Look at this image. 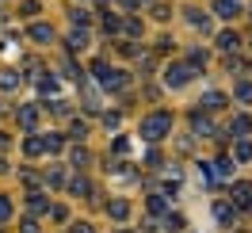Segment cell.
<instances>
[{"label":"cell","instance_id":"9","mask_svg":"<svg viewBox=\"0 0 252 233\" xmlns=\"http://www.w3.org/2000/svg\"><path fill=\"white\" fill-rule=\"evenodd\" d=\"M199 107H203V111H221V107H225V96H221V92H206Z\"/></svg>","mask_w":252,"mask_h":233},{"label":"cell","instance_id":"23","mask_svg":"<svg viewBox=\"0 0 252 233\" xmlns=\"http://www.w3.org/2000/svg\"><path fill=\"white\" fill-rule=\"evenodd\" d=\"M80 46H88V34H84V31H73V34H69V50H80Z\"/></svg>","mask_w":252,"mask_h":233},{"label":"cell","instance_id":"25","mask_svg":"<svg viewBox=\"0 0 252 233\" xmlns=\"http://www.w3.org/2000/svg\"><path fill=\"white\" fill-rule=\"evenodd\" d=\"M8 218H12V199L0 195V222H8Z\"/></svg>","mask_w":252,"mask_h":233},{"label":"cell","instance_id":"30","mask_svg":"<svg viewBox=\"0 0 252 233\" xmlns=\"http://www.w3.org/2000/svg\"><path fill=\"white\" fill-rule=\"evenodd\" d=\"M46 180H50V184H62V180H65V176H62V165H58V168H50Z\"/></svg>","mask_w":252,"mask_h":233},{"label":"cell","instance_id":"27","mask_svg":"<svg viewBox=\"0 0 252 233\" xmlns=\"http://www.w3.org/2000/svg\"><path fill=\"white\" fill-rule=\"evenodd\" d=\"M73 165H77V168H84V165H88V149H73Z\"/></svg>","mask_w":252,"mask_h":233},{"label":"cell","instance_id":"35","mask_svg":"<svg viewBox=\"0 0 252 233\" xmlns=\"http://www.w3.org/2000/svg\"><path fill=\"white\" fill-rule=\"evenodd\" d=\"M0 172H8V165H4V161H0Z\"/></svg>","mask_w":252,"mask_h":233},{"label":"cell","instance_id":"4","mask_svg":"<svg viewBox=\"0 0 252 233\" xmlns=\"http://www.w3.org/2000/svg\"><path fill=\"white\" fill-rule=\"evenodd\" d=\"M214 16L237 19V16H241V0H214Z\"/></svg>","mask_w":252,"mask_h":233},{"label":"cell","instance_id":"10","mask_svg":"<svg viewBox=\"0 0 252 233\" xmlns=\"http://www.w3.org/2000/svg\"><path fill=\"white\" fill-rule=\"evenodd\" d=\"M34 123H38V107H19V126L34 130Z\"/></svg>","mask_w":252,"mask_h":233},{"label":"cell","instance_id":"7","mask_svg":"<svg viewBox=\"0 0 252 233\" xmlns=\"http://www.w3.org/2000/svg\"><path fill=\"white\" fill-rule=\"evenodd\" d=\"M191 130H195V134H214V123L206 119L203 111H195V115H191Z\"/></svg>","mask_w":252,"mask_h":233},{"label":"cell","instance_id":"18","mask_svg":"<svg viewBox=\"0 0 252 233\" xmlns=\"http://www.w3.org/2000/svg\"><path fill=\"white\" fill-rule=\"evenodd\" d=\"M69 191H73V195H92V184H88L84 176H77V180L69 184Z\"/></svg>","mask_w":252,"mask_h":233},{"label":"cell","instance_id":"24","mask_svg":"<svg viewBox=\"0 0 252 233\" xmlns=\"http://www.w3.org/2000/svg\"><path fill=\"white\" fill-rule=\"evenodd\" d=\"M237 100H241V103H252V84H249V80L237 84Z\"/></svg>","mask_w":252,"mask_h":233},{"label":"cell","instance_id":"29","mask_svg":"<svg viewBox=\"0 0 252 233\" xmlns=\"http://www.w3.org/2000/svg\"><path fill=\"white\" fill-rule=\"evenodd\" d=\"M88 19H92V16H88V12H80V8L73 12V23H77V27H88Z\"/></svg>","mask_w":252,"mask_h":233},{"label":"cell","instance_id":"22","mask_svg":"<svg viewBox=\"0 0 252 233\" xmlns=\"http://www.w3.org/2000/svg\"><path fill=\"white\" fill-rule=\"evenodd\" d=\"M38 92H42V96H58V80H54V77H42V80H38Z\"/></svg>","mask_w":252,"mask_h":233},{"label":"cell","instance_id":"36","mask_svg":"<svg viewBox=\"0 0 252 233\" xmlns=\"http://www.w3.org/2000/svg\"><path fill=\"white\" fill-rule=\"evenodd\" d=\"M115 233H126V230H115Z\"/></svg>","mask_w":252,"mask_h":233},{"label":"cell","instance_id":"1","mask_svg":"<svg viewBox=\"0 0 252 233\" xmlns=\"http://www.w3.org/2000/svg\"><path fill=\"white\" fill-rule=\"evenodd\" d=\"M168 130H172V115L168 111H153V115L142 119V138L145 141H160Z\"/></svg>","mask_w":252,"mask_h":233},{"label":"cell","instance_id":"8","mask_svg":"<svg viewBox=\"0 0 252 233\" xmlns=\"http://www.w3.org/2000/svg\"><path fill=\"white\" fill-rule=\"evenodd\" d=\"M214 214H218L221 226H229V222H237V206H233V202H218V206H214Z\"/></svg>","mask_w":252,"mask_h":233},{"label":"cell","instance_id":"11","mask_svg":"<svg viewBox=\"0 0 252 233\" xmlns=\"http://www.w3.org/2000/svg\"><path fill=\"white\" fill-rule=\"evenodd\" d=\"M233 161H252V141H249V138H237V149H233Z\"/></svg>","mask_w":252,"mask_h":233},{"label":"cell","instance_id":"16","mask_svg":"<svg viewBox=\"0 0 252 233\" xmlns=\"http://www.w3.org/2000/svg\"><path fill=\"white\" fill-rule=\"evenodd\" d=\"M42 145H46V153H62L65 138H62V134H46V138H42Z\"/></svg>","mask_w":252,"mask_h":233},{"label":"cell","instance_id":"3","mask_svg":"<svg viewBox=\"0 0 252 233\" xmlns=\"http://www.w3.org/2000/svg\"><path fill=\"white\" fill-rule=\"evenodd\" d=\"M233 206L237 210H252V184L249 180H237L233 184Z\"/></svg>","mask_w":252,"mask_h":233},{"label":"cell","instance_id":"32","mask_svg":"<svg viewBox=\"0 0 252 233\" xmlns=\"http://www.w3.org/2000/svg\"><path fill=\"white\" fill-rule=\"evenodd\" d=\"M69 233H92V226H88V222H80V226H73Z\"/></svg>","mask_w":252,"mask_h":233},{"label":"cell","instance_id":"28","mask_svg":"<svg viewBox=\"0 0 252 233\" xmlns=\"http://www.w3.org/2000/svg\"><path fill=\"white\" fill-rule=\"evenodd\" d=\"M19 12H23V16H34V12H38V0H23Z\"/></svg>","mask_w":252,"mask_h":233},{"label":"cell","instance_id":"31","mask_svg":"<svg viewBox=\"0 0 252 233\" xmlns=\"http://www.w3.org/2000/svg\"><path fill=\"white\" fill-rule=\"evenodd\" d=\"M69 130H73V138H84V134H88V126L80 123V119H77V123H73V126H69Z\"/></svg>","mask_w":252,"mask_h":233},{"label":"cell","instance_id":"13","mask_svg":"<svg viewBox=\"0 0 252 233\" xmlns=\"http://www.w3.org/2000/svg\"><path fill=\"white\" fill-rule=\"evenodd\" d=\"M16 84H19V73H16V69H4V73H0V88H4V92H12Z\"/></svg>","mask_w":252,"mask_h":233},{"label":"cell","instance_id":"2","mask_svg":"<svg viewBox=\"0 0 252 233\" xmlns=\"http://www.w3.org/2000/svg\"><path fill=\"white\" fill-rule=\"evenodd\" d=\"M191 77H195V69H191L188 62H176V65L164 69V84H168V88H184Z\"/></svg>","mask_w":252,"mask_h":233},{"label":"cell","instance_id":"21","mask_svg":"<svg viewBox=\"0 0 252 233\" xmlns=\"http://www.w3.org/2000/svg\"><path fill=\"white\" fill-rule=\"evenodd\" d=\"M149 210H153V214H164V210H168L164 195H149Z\"/></svg>","mask_w":252,"mask_h":233},{"label":"cell","instance_id":"5","mask_svg":"<svg viewBox=\"0 0 252 233\" xmlns=\"http://www.w3.org/2000/svg\"><path fill=\"white\" fill-rule=\"evenodd\" d=\"M229 134H237V138H249V134H252V119H249V115H233Z\"/></svg>","mask_w":252,"mask_h":233},{"label":"cell","instance_id":"20","mask_svg":"<svg viewBox=\"0 0 252 233\" xmlns=\"http://www.w3.org/2000/svg\"><path fill=\"white\" fill-rule=\"evenodd\" d=\"M27 157H38V153H46V145H42V138H27Z\"/></svg>","mask_w":252,"mask_h":233},{"label":"cell","instance_id":"6","mask_svg":"<svg viewBox=\"0 0 252 233\" xmlns=\"http://www.w3.org/2000/svg\"><path fill=\"white\" fill-rule=\"evenodd\" d=\"M237 46H241V34H237V31H221V34H218V50L233 54Z\"/></svg>","mask_w":252,"mask_h":233},{"label":"cell","instance_id":"34","mask_svg":"<svg viewBox=\"0 0 252 233\" xmlns=\"http://www.w3.org/2000/svg\"><path fill=\"white\" fill-rule=\"evenodd\" d=\"M4 145H8V134H0V149H4Z\"/></svg>","mask_w":252,"mask_h":233},{"label":"cell","instance_id":"26","mask_svg":"<svg viewBox=\"0 0 252 233\" xmlns=\"http://www.w3.org/2000/svg\"><path fill=\"white\" fill-rule=\"evenodd\" d=\"M103 27H107V34L111 31H123V19H119V16H103Z\"/></svg>","mask_w":252,"mask_h":233},{"label":"cell","instance_id":"19","mask_svg":"<svg viewBox=\"0 0 252 233\" xmlns=\"http://www.w3.org/2000/svg\"><path fill=\"white\" fill-rule=\"evenodd\" d=\"M229 172H233V161H229V157H218V161H214V176H229Z\"/></svg>","mask_w":252,"mask_h":233},{"label":"cell","instance_id":"15","mask_svg":"<svg viewBox=\"0 0 252 233\" xmlns=\"http://www.w3.org/2000/svg\"><path fill=\"white\" fill-rule=\"evenodd\" d=\"M188 23H191V27H203V31H206V27H210V16H203L199 8H191V12H188Z\"/></svg>","mask_w":252,"mask_h":233},{"label":"cell","instance_id":"17","mask_svg":"<svg viewBox=\"0 0 252 233\" xmlns=\"http://www.w3.org/2000/svg\"><path fill=\"white\" fill-rule=\"evenodd\" d=\"M107 210H111V218H119V222H123V218L130 214V202H126V199H115V202L107 206Z\"/></svg>","mask_w":252,"mask_h":233},{"label":"cell","instance_id":"33","mask_svg":"<svg viewBox=\"0 0 252 233\" xmlns=\"http://www.w3.org/2000/svg\"><path fill=\"white\" fill-rule=\"evenodd\" d=\"M23 233H38V226H34L31 218H27V222H23Z\"/></svg>","mask_w":252,"mask_h":233},{"label":"cell","instance_id":"12","mask_svg":"<svg viewBox=\"0 0 252 233\" xmlns=\"http://www.w3.org/2000/svg\"><path fill=\"white\" fill-rule=\"evenodd\" d=\"M31 38H34V42H50V38H54V27H46V23H34V27H31Z\"/></svg>","mask_w":252,"mask_h":233},{"label":"cell","instance_id":"14","mask_svg":"<svg viewBox=\"0 0 252 233\" xmlns=\"http://www.w3.org/2000/svg\"><path fill=\"white\" fill-rule=\"evenodd\" d=\"M27 202H31L34 214H46V210H50V206H46V195H38V191H31V195H27Z\"/></svg>","mask_w":252,"mask_h":233}]
</instances>
